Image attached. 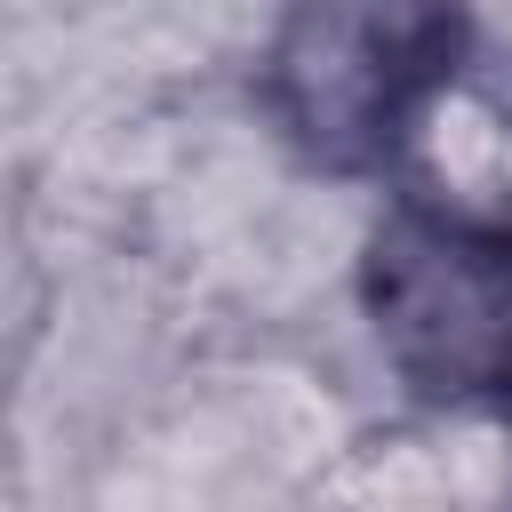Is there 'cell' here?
Segmentation results:
<instances>
[{
  "instance_id": "1",
  "label": "cell",
  "mask_w": 512,
  "mask_h": 512,
  "mask_svg": "<svg viewBox=\"0 0 512 512\" xmlns=\"http://www.w3.org/2000/svg\"><path fill=\"white\" fill-rule=\"evenodd\" d=\"M360 304L408 392L512 408V216L392 200L360 256Z\"/></svg>"
},
{
  "instance_id": "2",
  "label": "cell",
  "mask_w": 512,
  "mask_h": 512,
  "mask_svg": "<svg viewBox=\"0 0 512 512\" xmlns=\"http://www.w3.org/2000/svg\"><path fill=\"white\" fill-rule=\"evenodd\" d=\"M464 40L472 24L440 8H304L272 40L264 104L304 160L360 176L416 144V120L456 80Z\"/></svg>"
}]
</instances>
